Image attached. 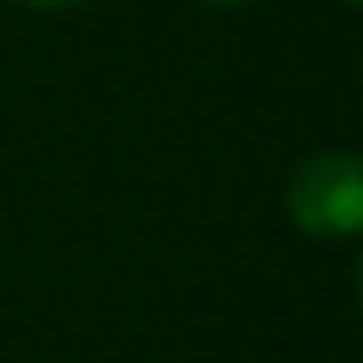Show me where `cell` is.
<instances>
[{"instance_id": "6da1fadb", "label": "cell", "mask_w": 363, "mask_h": 363, "mask_svg": "<svg viewBox=\"0 0 363 363\" xmlns=\"http://www.w3.org/2000/svg\"><path fill=\"white\" fill-rule=\"evenodd\" d=\"M291 218L315 236H351L363 224V169L351 152H315L291 176Z\"/></svg>"}, {"instance_id": "7a4b0ae2", "label": "cell", "mask_w": 363, "mask_h": 363, "mask_svg": "<svg viewBox=\"0 0 363 363\" xmlns=\"http://www.w3.org/2000/svg\"><path fill=\"white\" fill-rule=\"evenodd\" d=\"M30 6H73V0H30Z\"/></svg>"}]
</instances>
